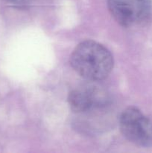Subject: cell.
Returning a JSON list of instances; mask_svg holds the SVG:
<instances>
[{
  "label": "cell",
  "mask_w": 152,
  "mask_h": 153,
  "mask_svg": "<svg viewBox=\"0 0 152 153\" xmlns=\"http://www.w3.org/2000/svg\"><path fill=\"white\" fill-rule=\"evenodd\" d=\"M119 128L131 143L142 147L152 146V120L135 107H129L122 113Z\"/></svg>",
  "instance_id": "7a4b0ae2"
},
{
  "label": "cell",
  "mask_w": 152,
  "mask_h": 153,
  "mask_svg": "<svg viewBox=\"0 0 152 153\" xmlns=\"http://www.w3.org/2000/svg\"><path fill=\"white\" fill-rule=\"evenodd\" d=\"M4 1L13 5H25L32 1L33 0H4Z\"/></svg>",
  "instance_id": "5b68a950"
},
{
  "label": "cell",
  "mask_w": 152,
  "mask_h": 153,
  "mask_svg": "<svg viewBox=\"0 0 152 153\" xmlns=\"http://www.w3.org/2000/svg\"><path fill=\"white\" fill-rule=\"evenodd\" d=\"M91 82L77 87L69 93V104L74 112L86 113L107 104V97L104 90Z\"/></svg>",
  "instance_id": "277c9868"
},
{
  "label": "cell",
  "mask_w": 152,
  "mask_h": 153,
  "mask_svg": "<svg viewBox=\"0 0 152 153\" xmlns=\"http://www.w3.org/2000/svg\"><path fill=\"white\" fill-rule=\"evenodd\" d=\"M109 11L125 27L140 25L152 14V0H107Z\"/></svg>",
  "instance_id": "3957f363"
},
{
  "label": "cell",
  "mask_w": 152,
  "mask_h": 153,
  "mask_svg": "<svg viewBox=\"0 0 152 153\" xmlns=\"http://www.w3.org/2000/svg\"><path fill=\"white\" fill-rule=\"evenodd\" d=\"M70 62L77 74L92 82L104 80L113 67L111 52L93 40H85L79 43L72 53Z\"/></svg>",
  "instance_id": "6da1fadb"
}]
</instances>
